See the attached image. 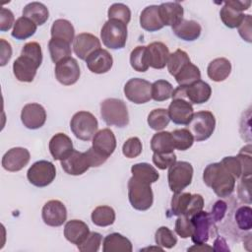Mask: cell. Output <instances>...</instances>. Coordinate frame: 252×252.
<instances>
[{"instance_id": "1", "label": "cell", "mask_w": 252, "mask_h": 252, "mask_svg": "<svg viewBox=\"0 0 252 252\" xmlns=\"http://www.w3.org/2000/svg\"><path fill=\"white\" fill-rule=\"evenodd\" d=\"M41 62L40 45L35 41L26 43L22 48L21 55L13 63V73L16 79L25 83L32 82Z\"/></svg>"}, {"instance_id": "2", "label": "cell", "mask_w": 252, "mask_h": 252, "mask_svg": "<svg viewBox=\"0 0 252 252\" xmlns=\"http://www.w3.org/2000/svg\"><path fill=\"white\" fill-rule=\"evenodd\" d=\"M204 183L212 188L218 197H228L234 190L236 179L230 174L220 162L210 163L203 173Z\"/></svg>"}, {"instance_id": "3", "label": "cell", "mask_w": 252, "mask_h": 252, "mask_svg": "<svg viewBox=\"0 0 252 252\" xmlns=\"http://www.w3.org/2000/svg\"><path fill=\"white\" fill-rule=\"evenodd\" d=\"M100 115L109 126L123 128L129 123V114L125 102L119 98H106L100 102Z\"/></svg>"}, {"instance_id": "4", "label": "cell", "mask_w": 252, "mask_h": 252, "mask_svg": "<svg viewBox=\"0 0 252 252\" xmlns=\"http://www.w3.org/2000/svg\"><path fill=\"white\" fill-rule=\"evenodd\" d=\"M128 198L131 206L135 210H149L154 202L151 184L132 176L128 181Z\"/></svg>"}, {"instance_id": "5", "label": "cell", "mask_w": 252, "mask_h": 252, "mask_svg": "<svg viewBox=\"0 0 252 252\" xmlns=\"http://www.w3.org/2000/svg\"><path fill=\"white\" fill-rule=\"evenodd\" d=\"M102 43L110 49H121L127 41V25L115 19L104 23L100 31Z\"/></svg>"}, {"instance_id": "6", "label": "cell", "mask_w": 252, "mask_h": 252, "mask_svg": "<svg viewBox=\"0 0 252 252\" xmlns=\"http://www.w3.org/2000/svg\"><path fill=\"white\" fill-rule=\"evenodd\" d=\"M215 127L216 118L211 111L207 110L194 113L190 122L187 124V129L197 142H202L209 139L214 133Z\"/></svg>"}, {"instance_id": "7", "label": "cell", "mask_w": 252, "mask_h": 252, "mask_svg": "<svg viewBox=\"0 0 252 252\" xmlns=\"http://www.w3.org/2000/svg\"><path fill=\"white\" fill-rule=\"evenodd\" d=\"M98 123L89 111L76 112L70 121V128L75 137L82 141H90L97 132Z\"/></svg>"}, {"instance_id": "8", "label": "cell", "mask_w": 252, "mask_h": 252, "mask_svg": "<svg viewBox=\"0 0 252 252\" xmlns=\"http://www.w3.org/2000/svg\"><path fill=\"white\" fill-rule=\"evenodd\" d=\"M212 94L211 86L199 80L190 86H179L173 90L172 98H182L189 101L191 104H201L207 102Z\"/></svg>"}, {"instance_id": "9", "label": "cell", "mask_w": 252, "mask_h": 252, "mask_svg": "<svg viewBox=\"0 0 252 252\" xmlns=\"http://www.w3.org/2000/svg\"><path fill=\"white\" fill-rule=\"evenodd\" d=\"M193 167L187 161H176L169 167L167 180L169 189L173 193L182 192L192 182Z\"/></svg>"}, {"instance_id": "10", "label": "cell", "mask_w": 252, "mask_h": 252, "mask_svg": "<svg viewBox=\"0 0 252 252\" xmlns=\"http://www.w3.org/2000/svg\"><path fill=\"white\" fill-rule=\"evenodd\" d=\"M56 176L55 165L48 160L35 161L28 170L29 181L36 187H45L52 183Z\"/></svg>"}, {"instance_id": "11", "label": "cell", "mask_w": 252, "mask_h": 252, "mask_svg": "<svg viewBox=\"0 0 252 252\" xmlns=\"http://www.w3.org/2000/svg\"><path fill=\"white\" fill-rule=\"evenodd\" d=\"M124 94L136 104L146 103L152 99V84L141 78L130 79L124 86Z\"/></svg>"}, {"instance_id": "12", "label": "cell", "mask_w": 252, "mask_h": 252, "mask_svg": "<svg viewBox=\"0 0 252 252\" xmlns=\"http://www.w3.org/2000/svg\"><path fill=\"white\" fill-rule=\"evenodd\" d=\"M190 219L193 223V234L191 236L192 241L195 244L206 243L213 232V226L215 224L210 213L202 210Z\"/></svg>"}, {"instance_id": "13", "label": "cell", "mask_w": 252, "mask_h": 252, "mask_svg": "<svg viewBox=\"0 0 252 252\" xmlns=\"http://www.w3.org/2000/svg\"><path fill=\"white\" fill-rule=\"evenodd\" d=\"M54 72L57 81L64 86L74 85L81 75L79 64L73 57L65 58L56 63Z\"/></svg>"}, {"instance_id": "14", "label": "cell", "mask_w": 252, "mask_h": 252, "mask_svg": "<svg viewBox=\"0 0 252 252\" xmlns=\"http://www.w3.org/2000/svg\"><path fill=\"white\" fill-rule=\"evenodd\" d=\"M42 220L49 226H60L67 220L65 205L59 200H50L44 204L41 212Z\"/></svg>"}, {"instance_id": "15", "label": "cell", "mask_w": 252, "mask_h": 252, "mask_svg": "<svg viewBox=\"0 0 252 252\" xmlns=\"http://www.w3.org/2000/svg\"><path fill=\"white\" fill-rule=\"evenodd\" d=\"M21 120L28 129H38L45 123L46 111L44 107L38 103H28L22 109Z\"/></svg>"}, {"instance_id": "16", "label": "cell", "mask_w": 252, "mask_h": 252, "mask_svg": "<svg viewBox=\"0 0 252 252\" xmlns=\"http://www.w3.org/2000/svg\"><path fill=\"white\" fill-rule=\"evenodd\" d=\"M30 152L22 147H16L10 149L2 158V166L4 169L16 172L23 169L30 161Z\"/></svg>"}, {"instance_id": "17", "label": "cell", "mask_w": 252, "mask_h": 252, "mask_svg": "<svg viewBox=\"0 0 252 252\" xmlns=\"http://www.w3.org/2000/svg\"><path fill=\"white\" fill-rule=\"evenodd\" d=\"M167 111L170 120L177 125H187L194 114L192 104L182 98H172Z\"/></svg>"}, {"instance_id": "18", "label": "cell", "mask_w": 252, "mask_h": 252, "mask_svg": "<svg viewBox=\"0 0 252 252\" xmlns=\"http://www.w3.org/2000/svg\"><path fill=\"white\" fill-rule=\"evenodd\" d=\"M99 48V39L95 35L89 32L79 33L73 41L74 52L82 60H86L90 54Z\"/></svg>"}, {"instance_id": "19", "label": "cell", "mask_w": 252, "mask_h": 252, "mask_svg": "<svg viewBox=\"0 0 252 252\" xmlns=\"http://www.w3.org/2000/svg\"><path fill=\"white\" fill-rule=\"evenodd\" d=\"M61 166L70 175H81L91 167L86 153L76 150H73L66 158L61 160Z\"/></svg>"}, {"instance_id": "20", "label": "cell", "mask_w": 252, "mask_h": 252, "mask_svg": "<svg viewBox=\"0 0 252 252\" xmlns=\"http://www.w3.org/2000/svg\"><path fill=\"white\" fill-rule=\"evenodd\" d=\"M85 61L88 69L94 74H104L108 72L113 65L111 54L107 50L101 48L90 54Z\"/></svg>"}, {"instance_id": "21", "label": "cell", "mask_w": 252, "mask_h": 252, "mask_svg": "<svg viewBox=\"0 0 252 252\" xmlns=\"http://www.w3.org/2000/svg\"><path fill=\"white\" fill-rule=\"evenodd\" d=\"M93 149L108 158L116 149V138L113 132L104 128L97 131L93 137Z\"/></svg>"}, {"instance_id": "22", "label": "cell", "mask_w": 252, "mask_h": 252, "mask_svg": "<svg viewBox=\"0 0 252 252\" xmlns=\"http://www.w3.org/2000/svg\"><path fill=\"white\" fill-rule=\"evenodd\" d=\"M73 150L72 140L64 133L55 134L49 141V152L56 160L66 158Z\"/></svg>"}, {"instance_id": "23", "label": "cell", "mask_w": 252, "mask_h": 252, "mask_svg": "<svg viewBox=\"0 0 252 252\" xmlns=\"http://www.w3.org/2000/svg\"><path fill=\"white\" fill-rule=\"evenodd\" d=\"M158 12L163 25L170 26L171 28L183 19L184 14L183 7L178 2L161 3L158 6Z\"/></svg>"}, {"instance_id": "24", "label": "cell", "mask_w": 252, "mask_h": 252, "mask_svg": "<svg viewBox=\"0 0 252 252\" xmlns=\"http://www.w3.org/2000/svg\"><path fill=\"white\" fill-rule=\"evenodd\" d=\"M90 233V228L86 222L80 220H71L66 222L64 226V236L65 238L73 243L80 244Z\"/></svg>"}, {"instance_id": "25", "label": "cell", "mask_w": 252, "mask_h": 252, "mask_svg": "<svg viewBox=\"0 0 252 252\" xmlns=\"http://www.w3.org/2000/svg\"><path fill=\"white\" fill-rule=\"evenodd\" d=\"M149 60H150V67L154 69H162L167 64V60L169 57V50L168 47L160 42V41H154L147 46Z\"/></svg>"}, {"instance_id": "26", "label": "cell", "mask_w": 252, "mask_h": 252, "mask_svg": "<svg viewBox=\"0 0 252 252\" xmlns=\"http://www.w3.org/2000/svg\"><path fill=\"white\" fill-rule=\"evenodd\" d=\"M172 32L180 39L185 41H193L200 36L202 28L196 21L182 19L177 25L172 27Z\"/></svg>"}, {"instance_id": "27", "label": "cell", "mask_w": 252, "mask_h": 252, "mask_svg": "<svg viewBox=\"0 0 252 252\" xmlns=\"http://www.w3.org/2000/svg\"><path fill=\"white\" fill-rule=\"evenodd\" d=\"M140 26L148 32H157L164 27L159 16L158 5L148 6L141 12Z\"/></svg>"}, {"instance_id": "28", "label": "cell", "mask_w": 252, "mask_h": 252, "mask_svg": "<svg viewBox=\"0 0 252 252\" xmlns=\"http://www.w3.org/2000/svg\"><path fill=\"white\" fill-rule=\"evenodd\" d=\"M231 64L226 58L220 57L212 60L207 68V74L214 82H222L230 75Z\"/></svg>"}, {"instance_id": "29", "label": "cell", "mask_w": 252, "mask_h": 252, "mask_svg": "<svg viewBox=\"0 0 252 252\" xmlns=\"http://www.w3.org/2000/svg\"><path fill=\"white\" fill-rule=\"evenodd\" d=\"M102 244L103 252H132L133 250L131 241L117 232L106 235Z\"/></svg>"}, {"instance_id": "30", "label": "cell", "mask_w": 252, "mask_h": 252, "mask_svg": "<svg viewBox=\"0 0 252 252\" xmlns=\"http://www.w3.org/2000/svg\"><path fill=\"white\" fill-rule=\"evenodd\" d=\"M23 17L32 20L36 26L43 25L49 17V12L46 6L40 2H32L23 9Z\"/></svg>"}, {"instance_id": "31", "label": "cell", "mask_w": 252, "mask_h": 252, "mask_svg": "<svg viewBox=\"0 0 252 252\" xmlns=\"http://www.w3.org/2000/svg\"><path fill=\"white\" fill-rule=\"evenodd\" d=\"M151 149L157 154L172 153L174 151L173 139L170 132L161 131L155 134L151 140Z\"/></svg>"}, {"instance_id": "32", "label": "cell", "mask_w": 252, "mask_h": 252, "mask_svg": "<svg viewBox=\"0 0 252 252\" xmlns=\"http://www.w3.org/2000/svg\"><path fill=\"white\" fill-rule=\"evenodd\" d=\"M50 33H51V37L60 38L68 41L69 43H71L75 39L74 27L68 20H65V19H58L54 21L51 26Z\"/></svg>"}, {"instance_id": "33", "label": "cell", "mask_w": 252, "mask_h": 252, "mask_svg": "<svg viewBox=\"0 0 252 252\" xmlns=\"http://www.w3.org/2000/svg\"><path fill=\"white\" fill-rule=\"evenodd\" d=\"M48 50L50 53L51 60L54 63H58L59 61L71 57V45L68 41L51 37L48 42Z\"/></svg>"}, {"instance_id": "34", "label": "cell", "mask_w": 252, "mask_h": 252, "mask_svg": "<svg viewBox=\"0 0 252 252\" xmlns=\"http://www.w3.org/2000/svg\"><path fill=\"white\" fill-rule=\"evenodd\" d=\"M37 26L30 19L26 17H20L15 22L13 31H12V36L16 39L23 40L31 37L36 32Z\"/></svg>"}, {"instance_id": "35", "label": "cell", "mask_w": 252, "mask_h": 252, "mask_svg": "<svg viewBox=\"0 0 252 252\" xmlns=\"http://www.w3.org/2000/svg\"><path fill=\"white\" fill-rule=\"evenodd\" d=\"M131 172L135 178L148 182L150 184L158 181V179L159 178L158 170L153 165L147 162H140L132 165Z\"/></svg>"}, {"instance_id": "36", "label": "cell", "mask_w": 252, "mask_h": 252, "mask_svg": "<svg viewBox=\"0 0 252 252\" xmlns=\"http://www.w3.org/2000/svg\"><path fill=\"white\" fill-rule=\"evenodd\" d=\"M131 67L137 72H146L150 67L147 46H137L130 53Z\"/></svg>"}, {"instance_id": "37", "label": "cell", "mask_w": 252, "mask_h": 252, "mask_svg": "<svg viewBox=\"0 0 252 252\" xmlns=\"http://www.w3.org/2000/svg\"><path fill=\"white\" fill-rule=\"evenodd\" d=\"M174 78L179 86L186 87L201 80V72L196 65L190 62L185 65Z\"/></svg>"}, {"instance_id": "38", "label": "cell", "mask_w": 252, "mask_h": 252, "mask_svg": "<svg viewBox=\"0 0 252 252\" xmlns=\"http://www.w3.org/2000/svg\"><path fill=\"white\" fill-rule=\"evenodd\" d=\"M92 221L97 226L111 225L115 220V212L109 206H98L92 213Z\"/></svg>"}, {"instance_id": "39", "label": "cell", "mask_w": 252, "mask_h": 252, "mask_svg": "<svg viewBox=\"0 0 252 252\" xmlns=\"http://www.w3.org/2000/svg\"><path fill=\"white\" fill-rule=\"evenodd\" d=\"M190 62H191L190 58L184 50L176 49L173 53L169 54L167 64H166L167 70H168L169 74L174 77L175 75H177L180 72V70L185 65H187Z\"/></svg>"}, {"instance_id": "40", "label": "cell", "mask_w": 252, "mask_h": 252, "mask_svg": "<svg viewBox=\"0 0 252 252\" xmlns=\"http://www.w3.org/2000/svg\"><path fill=\"white\" fill-rule=\"evenodd\" d=\"M244 14L239 12L232 7L224 4L220 12V17L221 22L224 24L225 27L229 29L237 28L244 19Z\"/></svg>"}, {"instance_id": "41", "label": "cell", "mask_w": 252, "mask_h": 252, "mask_svg": "<svg viewBox=\"0 0 252 252\" xmlns=\"http://www.w3.org/2000/svg\"><path fill=\"white\" fill-rule=\"evenodd\" d=\"M192 194L189 192H179L174 193L170 203V213L171 216H182L186 214L188 205L190 203Z\"/></svg>"}, {"instance_id": "42", "label": "cell", "mask_w": 252, "mask_h": 252, "mask_svg": "<svg viewBox=\"0 0 252 252\" xmlns=\"http://www.w3.org/2000/svg\"><path fill=\"white\" fill-rule=\"evenodd\" d=\"M170 121L168 111L164 108H157L152 110L148 115V124L150 128L156 131L164 129Z\"/></svg>"}, {"instance_id": "43", "label": "cell", "mask_w": 252, "mask_h": 252, "mask_svg": "<svg viewBox=\"0 0 252 252\" xmlns=\"http://www.w3.org/2000/svg\"><path fill=\"white\" fill-rule=\"evenodd\" d=\"M172 85L165 80H158L152 84V98L156 101H164L172 96Z\"/></svg>"}, {"instance_id": "44", "label": "cell", "mask_w": 252, "mask_h": 252, "mask_svg": "<svg viewBox=\"0 0 252 252\" xmlns=\"http://www.w3.org/2000/svg\"><path fill=\"white\" fill-rule=\"evenodd\" d=\"M174 148L179 151H186L192 147L194 138L188 129H176L171 132Z\"/></svg>"}, {"instance_id": "45", "label": "cell", "mask_w": 252, "mask_h": 252, "mask_svg": "<svg viewBox=\"0 0 252 252\" xmlns=\"http://www.w3.org/2000/svg\"><path fill=\"white\" fill-rule=\"evenodd\" d=\"M155 241L157 245L170 249L174 247L177 243V238L172 230H170L167 226H160L158 228L155 234Z\"/></svg>"}, {"instance_id": "46", "label": "cell", "mask_w": 252, "mask_h": 252, "mask_svg": "<svg viewBox=\"0 0 252 252\" xmlns=\"http://www.w3.org/2000/svg\"><path fill=\"white\" fill-rule=\"evenodd\" d=\"M107 15L109 19H115L123 22L124 24H128L131 20V11L128 6L123 3H114L112 4L107 11Z\"/></svg>"}, {"instance_id": "47", "label": "cell", "mask_w": 252, "mask_h": 252, "mask_svg": "<svg viewBox=\"0 0 252 252\" xmlns=\"http://www.w3.org/2000/svg\"><path fill=\"white\" fill-rule=\"evenodd\" d=\"M252 210L249 206H242L235 213V221L241 230H250L252 228Z\"/></svg>"}, {"instance_id": "48", "label": "cell", "mask_w": 252, "mask_h": 252, "mask_svg": "<svg viewBox=\"0 0 252 252\" xmlns=\"http://www.w3.org/2000/svg\"><path fill=\"white\" fill-rule=\"evenodd\" d=\"M101 240L102 236L100 233L90 231L86 239L82 243L78 244L77 247L81 252H96L100 247Z\"/></svg>"}, {"instance_id": "49", "label": "cell", "mask_w": 252, "mask_h": 252, "mask_svg": "<svg viewBox=\"0 0 252 252\" xmlns=\"http://www.w3.org/2000/svg\"><path fill=\"white\" fill-rule=\"evenodd\" d=\"M142 142L138 137H131L125 141L122 147L123 155L128 158H134L142 153Z\"/></svg>"}, {"instance_id": "50", "label": "cell", "mask_w": 252, "mask_h": 252, "mask_svg": "<svg viewBox=\"0 0 252 252\" xmlns=\"http://www.w3.org/2000/svg\"><path fill=\"white\" fill-rule=\"evenodd\" d=\"M175 232L181 238L191 237L193 234V223L191 219L185 215L179 216L175 221Z\"/></svg>"}, {"instance_id": "51", "label": "cell", "mask_w": 252, "mask_h": 252, "mask_svg": "<svg viewBox=\"0 0 252 252\" xmlns=\"http://www.w3.org/2000/svg\"><path fill=\"white\" fill-rule=\"evenodd\" d=\"M221 165L233 175L235 179L240 178L242 175V166L237 157H225L220 161Z\"/></svg>"}, {"instance_id": "52", "label": "cell", "mask_w": 252, "mask_h": 252, "mask_svg": "<svg viewBox=\"0 0 252 252\" xmlns=\"http://www.w3.org/2000/svg\"><path fill=\"white\" fill-rule=\"evenodd\" d=\"M153 162L155 165L159 169H166L169 168L176 162V155L174 152L166 153V154H157L154 153L153 155Z\"/></svg>"}, {"instance_id": "53", "label": "cell", "mask_w": 252, "mask_h": 252, "mask_svg": "<svg viewBox=\"0 0 252 252\" xmlns=\"http://www.w3.org/2000/svg\"><path fill=\"white\" fill-rule=\"evenodd\" d=\"M237 158H239L242 166V175L241 177H247L251 176V146L247 145L241 149L239 152Z\"/></svg>"}, {"instance_id": "54", "label": "cell", "mask_w": 252, "mask_h": 252, "mask_svg": "<svg viewBox=\"0 0 252 252\" xmlns=\"http://www.w3.org/2000/svg\"><path fill=\"white\" fill-rule=\"evenodd\" d=\"M15 18L14 14L10 9L1 8L0 13V31L1 32H7L9 31L13 25H15Z\"/></svg>"}, {"instance_id": "55", "label": "cell", "mask_w": 252, "mask_h": 252, "mask_svg": "<svg viewBox=\"0 0 252 252\" xmlns=\"http://www.w3.org/2000/svg\"><path fill=\"white\" fill-rule=\"evenodd\" d=\"M203 207H204V199H203L202 195H200V194H192L191 200H190V203L188 205V209L186 211L185 216L191 218L195 214H197L200 211H202Z\"/></svg>"}, {"instance_id": "56", "label": "cell", "mask_w": 252, "mask_h": 252, "mask_svg": "<svg viewBox=\"0 0 252 252\" xmlns=\"http://www.w3.org/2000/svg\"><path fill=\"white\" fill-rule=\"evenodd\" d=\"M251 24H252V19L250 15H245L243 21L241 22V24L237 27L238 29V33L240 34V36L246 40L247 42H251L252 39V29H251Z\"/></svg>"}, {"instance_id": "57", "label": "cell", "mask_w": 252, "mask_h": 252, "mask_svg": "<svg viewBox=\"0 0 252 252\" xmlns=\"http://www.w3.org/2000/svg\"><path fill=\"white\" fill-rule=\"evenodd\" d=\"M226 209H227V206H226V203L224 201H221V200L217 201L214 204V206L212 208V212L210 214L213 221L214 222L220 221L222 220V218L224 217V215H225Z\"/></svg>"}, {"instance_id": "58", "label": "cell", "mask_w": 252, "mask_h": 252, "mask_svg": "<svg viewBox=\"0 0 252 252\" xmlns=\"http://www.w3.org/2000/svg\"><path fill=\"white\" fill-rule=\"evenodd\" d=\"M238 196L242 201H244L248 204L251 203V200H250V176L241 178V182L238 185Z\"/></svg>"}, {"instance_id": "59", "label": "cell", "mask_w": 252, "mask_h": 252, "mask_svg": "<svg viewBox=\"0 0 252 252\" xmlns=\"http://www.w3.org/2000/svg\"><path fill=\"white\" fill-rule=\"evenodd\" d=\"M85 153L87 155V158L89 159L91 167H97V166L101 165L102 163H104L106 161V159H107V158H105L104 156L100 155L95 150H94L93 147H91Z\"/></svg>"}, {"instance_id": "60", "label": "cell", "mask_w": 252, "mask_h": 252, "mask_svg": "<svg viewBox=\"0 0 252 252\" xmlns=\"http://www.w3.org/2000/svg\"><path fill=\"white\" fill-rule=\"evenodd\" d=\"M0 48H1V58H0V65L1 66H5L9 60L12 57V47L11 44L6 41L4 38L0 39Z\"/></svg>"}, {"instance_id": "61", "label": "cell", "mask_w": 252, "mask_h": 252, "mask_svg": "<svg viewBox=\"0 0 252 252\" xmlns=\"http://www.w3.org/2000/svg\"><path fill=\"white\" fill-rule=\"evenodd\" d=\"M224 4L232 7L233 9L239 11V12H243L245 10H247L250 5H251V1H239V0H232V1H225Z\"/></svg>"}, {"instance_id": "62", "label": "cell", "mask_w": 252, "mask_h": 252, "mask_svg": "<svg viewBox=\"0 0 252 252\" xmlns=\"http://www.w3.org/2000/svg\"><path fill=\"white\" fill-rule=\"evenodd\" d=\"M214 250L216 251H222V250H229V248L226 246V242L224 241L223 238L218 237L215 242H214Z\"/></svg>"}, {"instance_id": "63", "label": "cell", "mask_w": 252, "mask_h": 252, "mask_svg": "<svg viewBox=\"0 0 252 252\" xmlns=\"http://www.w3.org/2000/svg\"><path fill=\"white\" fill-rule=\"evenodd\" d=\"M188 251H198V252H204V251H212L214 250L213 247H211L208 244L205 243H201V244H195L192 247H189L187 249Z\"/></svg>"}, {"instance_id": "64", "label": "cell", "mask_w": 252, "mask_h": 252, "mask_svg": "<svg viewBox=\"0 0 252 252\" xmlns=\"http://www.w3.org/2000/svg\"><path fill=\"white\" fill-rule=\"evenodd\" d=\"M142 250H157V251H162L163 249L161 247H159L158 245H157V247H148V248H144V249H141Z\"/></svg>"}]
</instances>
